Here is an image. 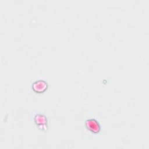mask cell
<instances>
[{
	"mask_svg": "<svg viewBox=\"0 0 149 149\" xmlns=\"http://www.w3.org/2000/svg\"><path fill=\"white\" fill-rule=\"evenodd\" d=\"M34 122L38 129L43 132L48 130V119L47 116L41 113H37L34 116Z\"/></svg>",
	"mask_w": 149,
	"mask_h": 149,
	"instance_id": "obj_1",
	"label": "cell"
},
{
	"mask_svg": "<svg viewBox=\"0 0 149 149\" xmlns=\"http://www.w3.org/2000/svg\"><path fill=\"white\" fill-rule=\"evenodd\" d=\"M86 128L90 132L97 134L101 131V125L99 122L94 118H88L84 121Z\"/></svg>",
	"mask_w": 149,
	"mask_h": 149,
	"instance_id": "obj_2",
	"label": "cell"
},
{
	"mask_svg": "<svg viewBox=\"0 0 149 149\" xmlns=\"http://www.w3.org/2000/svg\"><path fill=\"white\" fill-rule=\"evenodd\" d=\"M48 83L41 79H39L34 81L31 85L32 90L37 93H42L45 92L48 88Z\"/></svg>",
	"mask_w": 149,
	"mask_h": 149,
	"instance_id": "obj_3",
	"label": "cell"
}]
</instances>
